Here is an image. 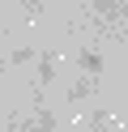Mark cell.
Here are the masks:
<instances>
[{
  "mask_svg": "<svg viewBox=\"0 0 128 132\" xmlns=\"http://www.w3.org/2000/svg\"><path fill=\"white\" fill-rule=\"evenodd\" d=\"M9 60H13V64H26V60H34V51H30V47H17Z\"/></svg>",
  "mask_w": 128,
  "mask_h": 132,
  "instance_id": "6",
  "label": "cell"
},
{
  "mask_svg": "<svg viewBox=\"0 0 128 132\" xmlns=\"http://www.w3.org/2000/svg\"><path fill=\"white\" fill-rule=\"evenodd\" d=\"M90 128H94V132H107V128H111V115H107V111H94V115H90Z\"/></svg>",
  "mask_w": 128,
  "mask_h": 132,
  "instance_id": "5",
  "label": "cell"
},
{
  "mask_svg": "<svg viewBox=\"0 0 128 132\" xmlns=\"http://www.w3.org/2000/svg\"><path fill=\"white\" fill-rule=\"evenodd\" d=\"M94 4V13H102V17H115L119 9H124V0H90Z\"/></svg>",
  "mask_w": 128,
  "mask_h": 132,
  "instance_id": "3",
  "label": "cell"
},
{
  "mask_svg": "<svg viewBox=\"0 0 128 132\" xmlns=\"http://www.w3.org/2000/svg\"><path fill=\"white\" fill-rule=\"evenodd\" d=\"M77 64H81V72H85V77H98V72H102V51L85 47V51L77 55Z\"/></svg>",
  "mask_w": 128,
  "mask_h": 132,
  "instance_id": "2",
  "label": "cell"
},
{
  "mask_svg": "<svg viewBox=\"0 0 128 132\" xmlns=\"http://www.w3.org/2000/svg\"><path fill=\"white\" fill-rule=\"evenodd\" d=\"M26 13H30V17H39V13H43V4H39V0H26Z\"/></svg>",
  "mask_w": 128,
  "mask_h": 132,
  "instance_id": "7",
  "label": "cell"
},
{
  "mask_svg": "<svg viewBox=\"0 0 128 132\" xmlns=\"http://www.w3.org/2000/svg\"><path fill=\"white\" fill-rule=\"evenodd\" d=\"M51 77H56V64H51V55H43V60H39V81L47 85Z\"/></svg>",
  "mask_w": 128,
  "mask_h": 132,
  "instance_id": "4",
  "label": "cell"
},
{
  "mask_svg": "<svg viewBox=\"0 0 128 132\" xmlns=\"http://www.w3.org/2000/svg\"><path fill=\"white\" fill-rule=\"evenodd\" d=\"M26 132H56V111H51V106H39L34 119L26 123Z\"/></svg>",
  "mask_w": 128,
  "mask_h": 132,
  "instance_id": "1",
  "label": "cell"
}]
</instances>
